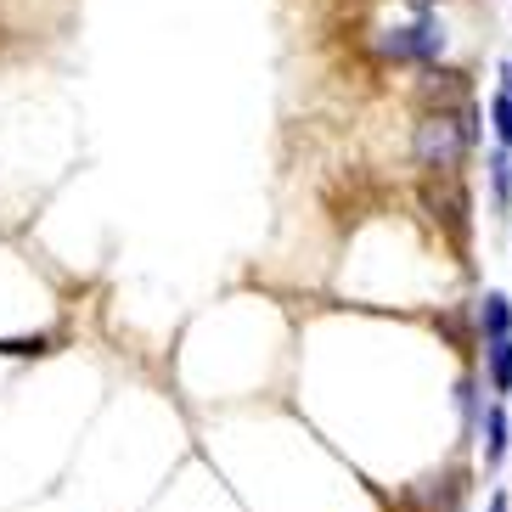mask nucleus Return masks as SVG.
I'll use <instances>...</instances> for the list:
<instances>
[{
	"instance_id": "obj_1",
	"label": "nucleus",
	"mask_w": 512,
	"mask_h": 512,
	"mask_svg": "<svg viewBox=\"0 0 512 512\" xmlns=\"http://www.w3.org/2000/svg\"><path fill=\"white\" fill-rule=\"evenodd\" d=\"M473 141H479V113L462 102V107H445V113H422L417 136H411V158L434 181H456V169L473 152Z\"/></svg>"
},
{
	"instance_id": "obj_2",
	"label": "nucleus",
	"mask_w": 512,
	"mask_h": 512,
	"mask_svg": "<svg viewBox=\"0 0 512 512\" xmlns=\"http://www.w3.org/2000/svg\"><path fill=\"white\" fill-rule=\"evenodd\" d=\"M439 51H445V29H439L434 17L377 34V57H389V62H434Z\"/></svg>"
},
{
	"instance_id": "obj_3",
	"label": "nucleus",
	"mask_w": 512,
	"mask_h": 512,
	"mask_svg": "<svg viewBox=\"0 0 512 512\" xmlns=\"http://www.w3.org/2000/svg\"><path fill=\"white\" fill-rule=\"evenodd\" d=\"M507 456H512V417H507V406H501V400H490V411H484V467H490V473H501V467H507Z\"/></svg>"
},
{
	"instance_id": "obj_4",
	"label": "nucleus",
	"mask_w": 512,
	"mask_h": 512,
	"mask_svg": "<svg viewBox=\"0 0 512 512\" xmlns=\"http://www.w3.org/2000/svg\"><path fill=\"white\" fill-rule=\"evenodd\" d=\"M473 327H479L484 344H501V338H512V299L501 293V287H490L479 299V310H473Z\"/></svg>"
},
{
	"instance_id": "obj_5",
	"label": "nucleus",
	"mask_w": 512,
	"mask_h": 512,
	"mask_svg": "<svg viewBox=\"0 0 512 512\" xmlns=\"http://www.w3.org/2000/svg\"><path fill=\"white\" fill-rule=\"evenodd\" d=\"M484 389L496 394V400H507V394H512V338L484 344Z\"/></svg>"
},
{
	"instance_id": "obj_6",
	"label": "nucleus",
	"mask_w": 512,
	"mask_h": 512,
	"mask_svg": "<svg viewBox=\"0 0 512 512\" xmlns=\"http://www.w3.org/2000/svg\"><path fill=\"white\" fill-rule=\"evenodd\" d=\"M456 411H462V434H484V377H456Z\"/></svg>"
},
{
	"instance_id": "obj_7",
	"label": "nucleus",
	"mask_w": 512,
	"mask_h": 512,
	"mask_svg": "<svg viewBox=\"0 0 512 512\" xmlns=\"http://www.w3.org/2000/svg\"><path fill=\"white\" fill-rule=\"evenodd\" d=\"M496 96H490V130H496L501 147H512V62H501L496 68Z\"/></svg>"
},
{
	"instance_id": "obj_8",
	"label": "nucleus",
	"mask_w": 512,
	"mask_h": 512,
	"mask_svg": "<svg viewBox=\"0 0 512 512\" xmlns=\"http://www.w3.org/2000/svg\"><path fill=\"white\" fill-rule=\"evenodd\" d=\"M484 169H490V197H496V214L507 220V214H512V158H507V147L490 152V164H484Z\"/></svg>"
},
{
	"instance_id": "obj_9",
	"label": "nucleus",
	"mask_w": 512,
	"mask_h": 512,
	"mask_svg": "<svg viewBox=\"0 0 512 512\" xmlns=\"http://www.w3.org/2000/svg\"><path fill=\"white\" fill-rule=\"evenodd\" d=\"M462 91H467V74H456V68H428V79H422V102H439V113Z\"/></svg>"
},
{
	"instance_id": "obj_10",
	"label": "nucleus",
	"mask_w": 512,
	"mask_h": 512,
	"mask_svg": "<svg viewBox=\"0 0 512 512\" xmlns=\"http://www.w3.org/2000/svg\"><path fill=\"white\" fill-rule=\"evenodd\" d=\"M51 338H0V355H46Z\"/></svg>"
},
{
	"instance_id": "obj_11",
	"label": "nucleus",
	"mask_w": 512,
	"mask_h": 512,
	"mask_svg": "<svg viewBox=\"0 0 512 512\" xmlns=\"http://www.w3.org/2000/svg\"><path fill=\"white\" fill-rule=\"evenodd\" d=\"M484 512H512V496H507V490H496V496H490V507H484Z\"/></svg>"
},
{
	"instance_id": "obj_12",
	"label": "nucleus",
	"mask_w": 512,
	"mask_h": 512,
	"mask_svg": "<svg viewBox=\"0 0 512 512\" xmlns=\"http://www.w3.org/2000/svg\"><path fill=\"white\" fill-rule=\"evenodd\" d=\"M411 6H417V12H428V6H439V0H411Z\"/></svg>"
}]
</instances>
